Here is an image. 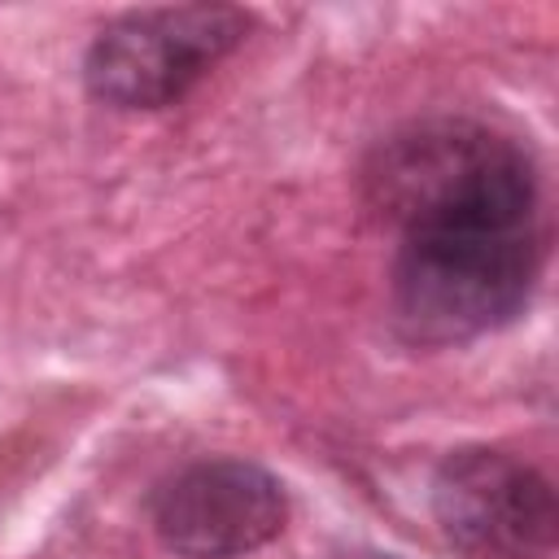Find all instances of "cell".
<instances>
[{
    "instance_id": "6da1fadb",
    "label": "cell",
    "mask_w": 559,
    "mask_h": 559,
    "mask_svg": "<svg viewBox=\"0 0 559 559\" xmlns=\"http://www.w3.org/2000/svg\"><path fill=\"white\" fill-rule=\"evenodd\" d=\"M367 205L397 227L393 323L411 345H463L524 314L542 258L528 148L476 118H424L362 166Z\"/></svg>"
},
{
    "instance_id": "7a4b0ae2",
    "label": "cell",
    "mask_w": 559,
    "mask_h": 559,
    "mask_svg": "<svg viewBox=\"0 0 559 559\" xmlns=\"http://www.w3.org/2000/svg\"><path fill=\"white\" fill-rule=\"evenodd\" d=\"M249 31L253 13L236 4L131 9L87 44L83 83L114 109H166L236 52Z\"/></svg>"
},
{
    "instance_id": "3957f363",
    "label": "cell",
    "mask_w": 559,
    "mask_h": 559,
    "mask_svg": "<svg viewBox=\"0 0 559 559\" xmlns=\"http://www.w3.org/2000/svg\"><path fill=\"white\" fill-rule=\"evenodd\" d=\"M432 515L463 559H555V489L507 450H450L432 472Z\"/></svg>"
},
{
    "instance_id": "277c9868",
    "label": "cell",
    "mask_w": 559,
    "mask_h": 559,
    "mask_svg": "<svg viewBox=\"0 0 559 559\" xmlns=\"http://www.w3.org/2000/svg\"><path fill=\"white\" fill-rule=\"evenodd\" d=\"M157 542L179 559H240L284 533V485L249 459H201L148 498Z\"/></svg>"
},
{
    "instance_id": "5b68a950",
    "label": "cell",
    "mask_w": 559,
    "mask_h": 559,
    "mask_svg": "<svg viewBox=\"0 0 559 559\" xmlns=\"http://www.w3.org/2000/svg\"><path fill=\"white\" fill-rule=\"evenodd\" d=\"M336 559H397V555H380V550H349V555H336Z\"/></svg>"
}]
</instances>
